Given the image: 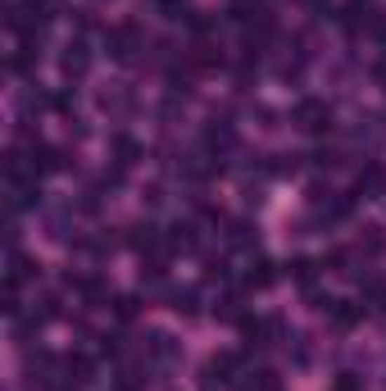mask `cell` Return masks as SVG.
<instances>
[{"label": "cell", "mask_w": 386, "mask_h": 391, "mask_svg": "<svg viewBox=\"0 0 386 391\" xmlns=\"http://www.w3.org/2000/svg\"><path fill=\"white\" fill-rule=\"evenodd\" d=\"M295 123H300L305 132H323L327 123H332V110H327V105H318V100H305L300 110H295Z\"/></svg>", "instance_id": "6da1fadb"}, {"label": "cell", "mask_w": 386, "mask_h": 391, "mask_svg": "<svg viewBox=\"0 0 386 391\" xmlns=\"http://www.w3.org/2000/svg\"><path fill=\"white\" fill-rule=\"evenodd\" d=\"M237 364H241L237 355H214V359H209V378H214V383H232Z\"/></svg>", "instance_id": "7a4b0ae2"}, {"label": "cell", "mask_w": 386, "mask_h": 391, "mask_svg": "<svg viewBox=\"0 0 386 391\" xmlns=\"http://www.w3.org/2000/svg\"><path fill=\"white\" fill-rule=\"evenodd\" d=\"M69 383H91V359L86 355H69Z\"/></svg>", "instance_id": "3957f363"}, {"label": "cell", "mask_w": 386, "mask_h": 391, "mask_svg": "<svg viewBox=\"0 0 386 391\" xmlns=\"http://www.w3.org/2000/svg\"><path fill=\"white\" fill-rule=\"evenodd\" d=\"M246 282H250V287H268V282H273V273H268V264H264V260H259V264H250Z\"/></svg>", "instance_id": "277c9868"}, {"label": "cell", "mask_w": 386, "mask_h": 391, "mask_svg": "<svg viewBox=\"0 0 386 391\" xmlns=\"http://www.w3.org/2000/svg\"><path fill=\"white\" fill-rule=\"evenodd\" d=\"M64 69H69V73H82V69H86V55H82V46H69V55H64Z\"/></svg>", "instance_id": "5b68a950"}, {"label": "cell", "mask_w": 386, "mask_h": 391, "mask_svg": "<svg viewBox=\"0 0 386 391\" xmlns=\"http://www.w3.org/2000/svg\"><path fill=\"white\" fill-rule=\"evenodd\" d=\"M291 273H295V282H305V287L314 282V264H309V260H295V264H291Z\"/></svg>", "instance_id": "8992f818"}]
</instances>
